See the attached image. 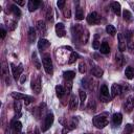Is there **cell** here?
<instances>
[{"label":"cell","mask_w":134,"mask_h":134,"mask_svg":"<svg viewBox=\"0 0 134 134\" xmlns=\"http://www.w3.org/2000/svg\"><path fill=\"white\" fill-rule=\"evenodd\" d=\"M77 59H79V54H77L76 52H71V54H70V57H69V60H68V63H69V64H72V63H74Z\"/></svg>","instance_id":"obj_36"},{"label":"cell","mask_w":134,"mask_h":134,"mask_svg":"<svg viewBox=\"0 0 134 134\" xmlns=\"http://www.w3.org/2000/svg\"><path fill=\"white\" fill-rule=\"evenodd\" d=\"M55 34H57V36L60 37V38H62V37H64V36L66 35L65 25H64L63 23L59 22V23L55 24Z\"/></svg>","instance_id":"obj_11"},{"label":"cell","mask_w":134,"mask_h":134,"mask_svg":"<svg viewBox=\"0 0 134 134\" xmlns=\"http://www.w3.org/2000/svg\"><path fill=\"white\" fill-rule=\"evenodd\" d=\"M92 121H93V125H94L96 128L103 129V128H105V127L108 125V122H109V115H108V113H100V114H98V115H95V116L93 117Z\"/></svg>","instance_id":"obj_1"},{"label":"cell","mask_w":134,"mask_h":134,"mask_svg":"<svg viewBox=\"0 0 134 134\" xmlns=\"http://www.w3.org/2000/svg\"><path fill=\"white\" fill-rule=\"evenodd\" d=\"M5 134H12V133H10V131H9V129H6V131H5Z\"/></svg>","instance_id":"obj_52"},{"label":"cell","mask_w":134,"mask_h":134,"mask_svg":"<svg viewBox=\"0 0 134 134\" xmlns=\"http://www.w3.org/2000/svg\"><path fill=\"white\" fill-rule=\"evenodd\" d=\"M63 76L66 81H71L72 79L75 77V72L74 71H65L63 73Z\"/></svg>","instance_id":"obj_30"},{"label":"cell","mask_w":134,"mask_h":134,"mask_svg":"<svg viewBox=\"0 0 134 134\" xmlns=\"http://www.w3.org/2000/svg\"><path fill=\"white\" fill-rule=\"evenodd\" d=\"M14 110H15L16 113H20V111H21V103H20V100H15Z\"/></svg>","instance_id":"obj_39"},{"label":"cell","mask_w":134,"mask_h":134,"mask_svg":"<svg viewBox=\"0 0 134 134\" xmlns=\"http://www.w3.org/2000/svg\"><path fill=\"white\" fill-rule=\"evenodd\" d=\"M14 1H15V3H16L17 5H20V6L25 5V0H20V1H18V0H14Z\"/></svg>","instance_id":"obj_49"},{"label":"cell","mask_w":134,"mask_h":134,"mask_svg":"<svg viewBox=\"0 0 134 134\" xmlns=\"http://www.w3.org/2000/svg\"><path fill=\"white\" fill-rule=\"evenodd\" d=\"M79 71H80L81 73H85V72L87 71V68H86V64H85L84 62H81V63L79 64Z\"/></svg>","instance_id":"obj_40"},{"label":"cell","mask_w":134,"mask_h":134,"mask_svg":"<svg viewBox=\"0 0 134 134\" xmlns=\"http://www.w3.org/2000/svg\"><path fill=\"white\" fill-rule=\"evenodd\" d=\"M84 134H89V133H84Z\"/></svg>","instance_id":"obj_54"},{"label":"cell","mask_w":134,"mask_h":134,"mask_svg":"<svg viewBox=\"0 0 134 134\" xmlns=\"http://www.w3.org/2000/svg\"><path fill=\"white\" fill-rule=\"evenodd\" d=\"M53 119H54V116H53L52 113H48V114L45 116V120H44V124H43V127H42V131H43V132L47 131V130L50 128V126H51L52 122H53Z\"/></svg>","instance_id":"obj_7"},{"label":"cell","mask_w":134,"mask_h":134,"mask_svg":"<svg viewBox=\"0 0 134 134\" xmlns=\"http://www.w3.org/2000/svg\"><path fill=\"white\" fill-rule=\"evenodd\" d=\"M129 4L131 5V7H132V8H133V10H134V3H133V2H130Z\"/></svg>","instance_id":"obj_53"},{"label":"cell","mask_w":134,"mask_h":134,"mask_svg":"<svg viewBox=\"0 0 134 134\" xmlns=\"http://www.w3.org/2000/svg\"><path fill=\"white\" fill-rule=\"evenodd\" d=\"M133 89H134V87H133Z\"/></svg>","instance_id":"obj_55"},{"label":"cell","mask_w":134,"mask_h":134,"mask_svg":"<svg viewBox=\"0 0 134 134\" xmlns=\"http://www.w3.org/2000/svg\"><path fill=\"white\" fill-rule=\"evenodd\" d=\"M32 63H34V65L36 66L37 69H40V68H41V63H40V61H39V59H38L37 52H34V53H32Z\"/></svg>","instance_id":"obj_32"},{"label":"cell","mask_w":134,"mask_h":134,"mask_svg":"<svg viewBox=\"0 0 134 134\" xmlns=\"http://www.w3.org/2000/svg\"><path fill=\"white\" fill-rule=\"evenodd\" d=\"M1 73H2V77L5 80L6 85H10V80H9V71H8V67L5 64H2L1 67Z\"/></svg>","instance_id":"obj_10"},{"label":"cell","mask_w":134,"mask_h":134,"mask_svg":"<svg viewBox=\"0 0 134 134\" xmlns=\"http://www.w3.org/2000/svg\"><path fill=\"white\" fill-rule=\"evenodd\" d=\"M0 35H1V39H4L6 36V30L4 29L3 26H1V28H0Z\"/></svg>","instance_id":"obj_47"},{"label":"cell","mask_w":134,"mask_h":134,"mask_svg":"<svg viewBox=\"0 0 134 134\" xmlns=\"http://www.w3.org/2000/svg\"><path fill=\"white\" fill-rule=\"evenodd\" d=\"M19 81H20V83H21V84H23V83H24V82L26 81V75H24V74H22Z\"/></svg>","instance_id":"obj_50"},{"label":"cell","mask_w":134,"mask_h":134,"mask_svg":"<svg viewBox=\"0 0 134 134\" xmlns=\"http://www.w3.org/2000/svg\"><path fill=\"white\" fill-rule=\"evenodd\" d=\"M71 88H72L71 81H66V84H65V91H66V93H70Z\"/></svg>","instance_id":"obj_41"},{"label":"cell","mask_w":134,"mask_h":134,"mask_svg":"<svg viewBox=\"0 0 134 134\" xmlns=\"http://www.w3.org/2000/svg\"><path fill=\"white\" fill-rule=\"evenodd\" d=\"M80 92V102H81V108L82 109H84V104H85V100H86V98H87V94H86V92L84 91V90H80L79 91Z\"/></svg>","instance_id":"obj_27"},{"label":"cell","mask_w":134,"mask_h":134,"mask_svg":"<svg viewBox=\"0 0 134 134\" xmlns=\"http://www.w3.org/2000/svg\"><path fill=\"white\" fill-rule=\"evenodd\" d=\"M41 4V1H38V0H29L28 1V10L29 12H34L36 10Z\"/></svg>","instance_id":"obj_17"},{"label":"cell","mask_w":134,"mask_h":134,"mask_svg":"<svg viewBox=\"0 0 134 134\" xmlns=\"http://www.w3.org/2000/svg\"><path fill=\"white\" fill-rule=\"evenodd\" d=\"M75 127H76V120L72 119V121H70L68 125H66V127H64V129L62 130V134H67L68 132L75 129Z\"/></svg>","instance_id":"obj_15"},{"label":"cell","mask_w":134,"mask_h":134,"mask_svg":"<svg viewBox=\"0 0 134 134\" xmlns=\"http://www.w3.org/2000/svg\"><path fill=\"white\" fill-rule=\"evenodd\" d=\"M41 88H42V85H41L40 75H37L36 77H32V80H31V89L38 94V93L41 92Z\"/></svg>","instance_id":"obj_5"},{"label":"cell","mask_w":134,"mask_h":134,"mask_svg":"<svg viewBox=\"0 0 134 134\" xmlns=\"http://www.w3.org/2000/svg\"><path fill=\"white\" fill-rule=\"evenodd\" d=\"M87 107H88V109H91V110H95V107H96L95 100H94L93 98H91V99L89 100V103H88Z\"/></svg>","instance_id":"obj_42"},{"label":"cell","mask_w":134,"mask_h":134,"mask_svg":"<svg viewBox=\"0 0 134 134\" xmlns=\"http://www.w3.org/2000/svg\"><path fill=\"white\" fill-rule=\"evenodd\" d=\"M122 18H124L125 21H130V20L132 19V14H131L128 9H125V10L122 12Z\"/></svg>","instance_id":"obj_35"},{"label":"cell","mask_w":134,"mask_h":134,"mask_svg":"<svg viewBox=\"0 0 134 134\" xmlns=\"http://www.w3.org/2000/svg\"><path fill=\"white\" fill-rule=\"evenodd\" d=\"M91 73H92L94 76H96V77H100V76L103 75L104 71H103V69H102L100 67H98V66H93V67L91 68Z\"/></svg>","instance_id":"obj_21"},{"label":"cell","mask_w":134,"mask_h":134,"mask_svg":"<svg viewBox=\"0 0 134 134\" xmlns=\"http://www.w3.org/2000/svg\"><path fill=\"white\" fill-rule=\"evenodd\" d=\"M99 49H100L99 51H100L102 53H104V54H107V53L110 52V46H109V44H108L107 42H103V43L100 44Z\"/></svg>","instance_id":"obj_25"},{"label":"cell","mask_w":134,"mask_h":134,"mask_svg":"<svg viewBox=\"0 0 134 134\" xmlns=\"http://www.w3.org/2000/svg\"><path fill=\"white\" fill-rule=\"evenodd\" d=\"M125 75L127 76V79L132 80V79L134 77V68L131 67V66H128V67L125 69Z\"/></svg>","instance_id":"obj_24"},{"label":"cell","mask_w":134,"mask_h":134,"mask_svg":"<svg viewBox=\"0 0 134 134\" xmlns=\"http://www.w3.org/2000/svg\"><path fill=\"white\" fill-rule=\"evenodd\" d=\"M12 97H14L16 100H20V99H31L32 97L26 95V94H22V93H19V92H13L12 93Z\"/></svg>","instance_id":"obj_18"},{"label":"cell","mask_w":134,"mask_h":134,"mask_svg":"<svg viewBox=\"0 0 134 134\" xmlns=\"http://www.w3.org/2000/svg\"><path fill=\"white\" fill-rule=\"evenodd\" d=\"M86 20L89 24H98L100 22V16L96 12H92L87 16Z\"/></svg>","instance_id":"obj_6"},{"label":"cell","mask_w":134,"mask_h":134,"mask_svg":"<svg viewBox=\"0 0 134 134\" xmlns=\"http://www.w3.org/2000/svg\"><path fill=\"white\" fill-rule=\"evenodd\" d=\"M106 31H107V34H109L110 36H115V34H116V29H115V27L113 26V25H111V24H109V25H107L106 26Z\"/></svg>","instance_id":"obj_34"},{"label":"cell","mask_w":134,"mask_h":134,"mask_svg":"<svg viewBox=\"0 0 134 134\" xmlns=\"http://www.w3.org/2000/svg\"><path fill=\"white\" fill-rule=\"evenodd\" d=\"M99 98L103 103H109L112 97H111V93H109V89L106 85H103L100 87V90H99Z\"/></svg>","instance_id":"obj_3"},{"label":"cell","mask_w":134,"mask_h":134,"mask_svg":"<svg viewBox=\"0 0 134 134\" xmlns=\"http://www.w3.org/2000/svg\"><path fill=\"white\" fill-rule=\"evenodd\" d=\"M92 47L94 48V49H98L99 47H100V42L98 41V40H93V42H92Z\"/></svg>","instance_id":"obj_45"},{"label":"cell","mask_w":134,"mask_h":134,"mask_svg":"<svg viewBox=\"0 0 134 134\" xmlns=\"http://www.w3.org/2000/svg\"><path fill=\"white\" fill-rule=\"evenodd\" d=\"M112 121H113V125H114V126H119V125L121 124V121H122V114L119 113V112L113 114V116H112Z\"/></svg>","instance_id":"obj_19"},{"label":"cell","mask_w":134,"mask_h":134,"mask_svg":"<svg viewBox=\"0 0 134 134\" xmlns=\"http://www.w3.org/2000/svg\"><path fill=\"white\" fill-rule=\"evenodd\" d=\"M134 132V125L132 124H127L125 129H124V134H131Z\"/></svg>","instance_id":"obj_33"},{"label":"cell","mask_w":134,"mask_h":134,"mask_svg":"<svg viewBox=\"0 0 134 134\" xmlns=\"http://www.w3.org/2000/svg\"><path fill=\"white\" fill-rule=\"evenodd\" d=\"M10 12L17 17V18H20L21 17V10H20V8L18 7V5H10Z\"/></svg>","instance_id":"obj_29"},{"label":"cell","mask_w":134,"mask_h":134,"mask_svg":"<svg viewBox=\"0 0 134 134\" xmlns=\"http://www.w3.org/2000/svg\"><path fill=\"white\" fill-rule=\"evenodd\" d=\"M16 27H17V21H10L9 22V24H8V30H10V31H13V30H15L16 29Z\"/></svg>","instance_id":"obj_43"},{"label":"cell","mask_w":134,"mask_h":134,"mask_svg":"<svg viewBox=\"0 0 134 134\" xmlns=\"http://www.w3.org/2000/svg\"><path fill=\"white\" fill-rule=\"evenodd\" d=\"M121 93V86L118 84H113L111 86V97L114 98L117 95H119Z\"/></svg>","instance_id":"obj_12"},{"label":"cell","mask_w":134,"mask_h":134,"mask_svg":"<svg viewBox=\"0 0 134 134\" xmlns=\"http://www.w3.org/2000/svg\"><path fill=\"white\" fill-rule=\"evenodd\" d=\"M64 16H65L66 18H70V17H71L70 8H67V9H65V10H64Z\"/></svg>","instance_id":"obj_48"},{"label":"cell","mask_w":134,"mask_h":134,"mask_svg":"<svg viewBox=\"0 0 134 134\" xmlns=\"http://www.w3.org/2000/svg\"><path fill=\"white\" fill-rule=\"evenodd\" d=\"M10 69L13 71V75H14V79L16 81L20 80L21 75H22V72H23V67H22V64H19L18 66H15L13 63H10Z\"/></svg>","instance_id":"obj_4"},{"label":"cell","mask_w":134,"mask_h":134,"mask_svg":"<svg viewBox=\"0 0 134 134\" xmlns=\"http://www.w3.org/2000/svg\"><path fill=\"white\" fill-rule=\"evenodd\" d=\"M117 39H118V49L120 52L125 51L127 48V43H126V38H124L122 34H117Z\"/></svg>","instance_id":"obj_9"},{"label":"cell","mask_w":134,"mask_h":134,"mask_svg":"<svg viewBox=\"0 0 134 134\" xmlns=\"http://www.w3.org/2000/svg\"><path fill=\"white\" fill-rule=\"evenodd\" d=\"M111 8L113 10V13L116 15V16H119L121 14V9H120V4L119 2H112L111 3Z\"/></svg>","instance_id":"obj_20"},{"label":"cell","mask_w":134,"mask_h":134,"mask_svg":"<svg viewBox=\"0 0 134 134\" xmlns=\"http://www.w3.org/2000/svg\"><path fill=\"white\" fill-rule=\"evenodd\" d=\"M88 40H89V31H88V29L85 28V30H84V32H83V35H82L80 41H81V43L86 44V43L88 42Z\"/></svg>","instance_id":"obj_31"},{"label":"cell","mask_w":134,"mask_h":134,"mask_svg":"<svg viewBox=\"0 0 134 134\" xmlns=\"http://www.w3.org/2000/svg\"><path fill=\"white\" fill-rule=\"evenodd\" d=\"M42 63H43V67H44L46 73L52 74V72H53V67H52L51 57H50L49 53H44V54L42 55Z\"/></svg>","instance_id":"obj_2"},{"label":"cell","mask_w":134,"mask_h":134,"mask_svg":"<svg viewBox=\"0 0 134 134\" xmlns=\"http://www.w3.org/2000/svg\"><path fill=\"white\" fill-rule=\"evenodd\" d=\"M65 4H66V1H65V0H59V1L57 2V5H58V7H59L60 9H64Z\"/></svg>","instance_id":"obj_44"},{"label":"cell","mask_w":134,"mask_h":134,"mask_svg":"<svg viewBox=\"0 0 134 134\" xmlns=\"http://www.w3.org/2000/svg\"><path fill=\"white\" fill-rule=\"evenodd\" d=\"M75 19L76 20H83L84 19V10L80 5H77L75 8Z\"/></svg>","instance_id":"obj_23"},{"label":"cell","mask_w":134,"mask_h":134,"mask_svg":"<svg viewBox=\"0 0 134 134\" xmlns=\"http://www.w3.org/2000/svg\"><path fill=\"white\" fill-rule=\"evenodd\" d=\"M125 110L126 112H131L134 108V96L133 95H129L126 99V103H125Z\"/></svg>","instance_id":"obj_8"},{"label":"cell","mask_w":134,"mask_h":134,"mask_svg":"<svg viewBox=\"0 0 134 134\" xmlns=\"http://www.w3.org/2000/svg\"><path fill=\"white\" fill-rule=\"evenodd\" d=\"M55 93H57V96L58 97H63L64 96V94L66 93V91H65V88L63 87V86H60V85H58V86H55Z\"/></svg>","instance_id":"obj_26"},{"label":"cell","mask_w":134,"mask_h":134,"mask_svg":"<svg viewBox=\"0 0 134 134\" xmlns=\"http://www.w3.org/2000/svg\"><path fill=\"white\" fill-rule=\"evenodd\" d=\"M77 106H79L77 97H76L74 94H72V95L70 96V99H69V109H70L71 111L76 110V109H77Z\"/></svg>","instance_id":"obj_13"},{"label":"cell","mask_w":134,"mask_h":134,"mask_svg":"<svg viewBox=\"0 0 134 134\" xmlns=\"http://www.w3.org/2000/svg\"><path fill=\"white\" fill-rule=\"evenodd\" d=\"M132 36H133V34H132V31H131V30H127V31H126V40H127L128 42H129V41H131Z\"/></svg>","instance_id":"obj_46"},{"label":"cell","mask_w":134,"mask_h":134,"mask_svg":"<svg viewBox=\"0 0 134 134\" xmlns=\"http://www.w3.org/2000/svg\"><path fill=\"white\" fill-rule=\"evenodd\" d=\"M34 134H40V130H39L38 128H36V129H35V133H34Z\"/></svg>","instance_id":"obj_51"},{"label":"cell","mask_w":134,"mask_h":134,"mask_svg":"<svg viewBox=\"0 0 134 134\" xmlns=\"http://www.w3.org/2000/svg\"><path fill=\"white\" fill-rule=\"evenodd\" d=\"M46 19H47L49 22H51V21L53 20V17H52V8H51V6L47 8V12H46Z\"/></svg>","instance_id":"obj_37"},{"label":"cell","mask_w":134,"mask_h":134,"mask_svg":"<svg viewBox=\"0 0 134 134\" xmlns=\"http://www.w3.org/2000/svg\"><path fill=\"white\" fill-rule=\"evenodd\" d=\"M12 128H13V130L15 131V132H21V129H22V124L19 121V120H15V121H13V124H12Z\"/></svg>","instance_id":"obj_28"},{"label":"cell","mask_w":134,"mask_h":134,"mask_svg":"<svg viewBox=\"0 0 134 134\" xmlns=\"http://www.w3.org/2000/svg\"><path fill=\"white\" fill-rule=\"evenodd\" d=\"M37 28H38V30L40 31L41 35H43V36L46 35L47 28H46V24H45V22L43 20H38L37 21Z\"/></svg>","instance_id":"obj_14"},{"label":"cell","mask_w":134,"mask_h":134,"mask_svg":"<svg viewBox=\"0 0 134 134\" xmlns=\"http://www.w3.org/2000/svg\"><path fill=\"white\" fill-rule=\"evenodd\" d=\"M115 58H116V63H117V65L121 66V65H122V61H124V57L121 55V53H120V52H116Z\"/></svg>","instance_id":"obj_38"},{"label":"cell","mask_w":134,"mask_h":134,"mask_svg":"<svg viewBox=\"0 0 134 134\" xmlns=\"http://www.w3.org/2000/svg\"><path fill=\"white\" fill-rule=\"evenodd\" d=\"M49 46H50V42H49L48 40H46V39L41 38V39L39 40V42H38V48H39L40 50H44V49L48 48Z\"/></svg>","instance_id":"obj_16"},{"label":"cell","mask_w":134,"mask_h":134,"mask_svg":"<svg viewBox=\"0 0 134 134\" xmlns=\"http://www.w3.org/2000/svg\"><path fill=\"white\" fill-rule=\"evenodd\" d=\"M36 37H37L36 29L34 27H29V29H28V41H29V43H34L35 40H36Z\"/></svg>","instance_id":"obj_22"}]
</instances>
